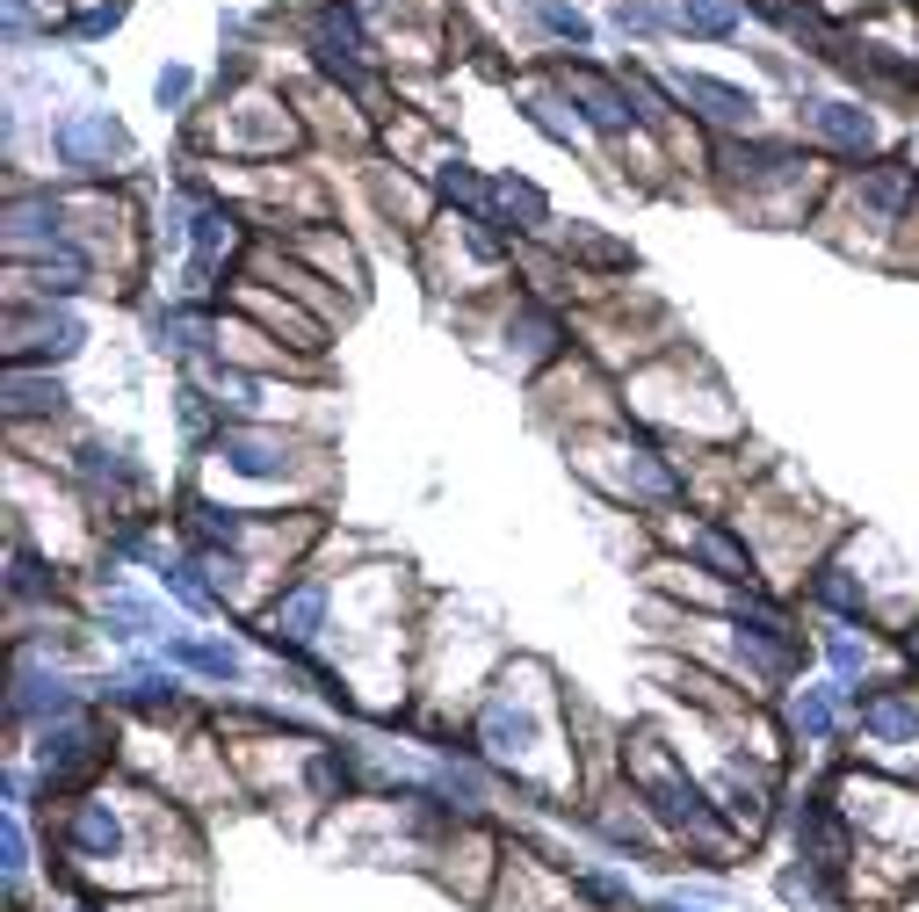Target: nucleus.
I'll return each mask as SVG.
<instances>
[{
  "label": "nucleus",
  "instance_id": "nucleus-1",
  "mask_svg": "<svg viewBox=\"0 0 919 912\" xmlns=\"http://www.w3.org/2000/svg\"><path fill=\"white\" fill-rule=\"evenodd\" d=\"M275 623H290V637H312V623H319V594H297L290 608H275Z\"/></svg>",
  "mask_w": 919,
  "mask_h": 912
},
{
  "label": "nucleus",
  "instance_id": "nucleus-2",
  "mask_svg": "<svg viewBox=\"0 0 919 912\" xmlns=\"http://www.w3.org/2000/svg\"><path fill=\"white\" fill-rule=\"evenodd\" d=\"M869 724H876V732H891V739H905V732H919V717H912L905 703H876V710H869Z\"/></svg>",
  "mask_w": 919,
  "mask_h": 912
}]
</instances>
